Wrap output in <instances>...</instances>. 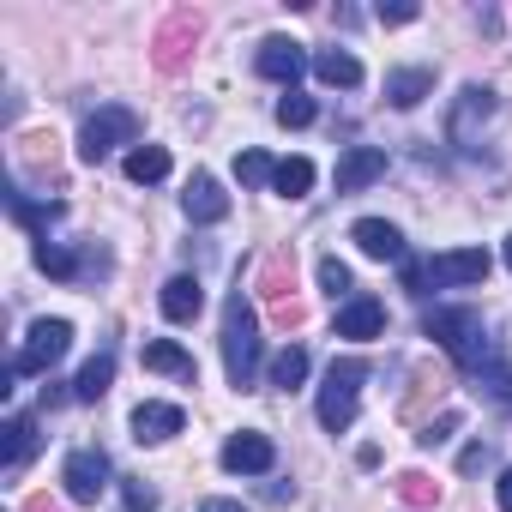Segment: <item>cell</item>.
I'll use <instances>...</instances> for the list:
<instances>
[{
	"instance_id": "e0dca14e",
	"label": "cell",
	"mask_w": 512,
	"mask_h": 512,
	"mask_svg": "<svg viewBox=\"0 0 512 512\" xmlns=\"http://www.w3.org/2000/svg\"><path fill=\"white\" fill-rule=\"evenodd\" d=\"M314 79L332 85V91H356V85H362V61H356L350 49H320V55H314Z\"/></svg>"
},
{
	"instance_id": "83f0119b",
	"label": "cell",
	"mask_w": 512,
	"mask_h": 512,
	"mask_svg": "<svg viewBox=\"0 0 512 512\" xmlns=\"http://www.w3.org/2000/svg\"><path fill=\"white\" fill-rule=\"evenodd\" d=\"M314 115H320V103H314V97L284 91V103H278V127H314Z\"/></svg>"
},
{
	"instance_id": "9a60e30c",
	"label": "cell",
	"mask_w": 512,
	"mask_h": 512,
	"mask_svg": "<svg viewBox=\"0 0 512 512\" xmlns=\"http://www.w3.org/2000/svg\"><path fill=\"white\" fill-rule=\"evenodd\" d=\"M181 211H187V223H223L229 217V193L211 175H193L187 193H181Z\"/></svg>"
},
{
	"instance_id": "ffe728a7",
	"label": "cell",
	"mask_w": 512,
	"mask_h": 512,
	"mask_svg": "<svg viewBox=\"0 0 512 512\" xmlns=\"http://www.w3.org/2000/svg\"><path fill=\"white\" fill-rule=\"evenodd\" d=\"M31 452H37V422H31V416H7V440H0V464H7V470H19Z\"/></svg>"
},
{
	"instance_id": "7a4b0ae2",
	"label": "cell",
	"mask_w": 512,
	"mask_h": 512,
	"mask_svg": "<svg viewBox=\"0 0 512 512\" xmlns=\"http://www.w3.org/2000/svg\"><path fill=\"white\" fill-rule=\"evenodd\" d=\"M488 272H494V260H488L482 247H452V253H434L428 266H410V272H404V284L422 296L428 284H452V290H464V284H482Z\"/></svg>"
},
{
	"instance_id": "4dcf8cb0",
	"label": "cell",
	"mask_w": 512,
	"mask_h": 512,
	"mask_svg": "<svg viewBox=\"0 0 512 512\" xmlns=\"http://www.w3.org/2000/svg\"><path fill=\"white\" fill-rule=\"evenodd\" d=\"M488 109H494V97H488L482 85H470V91H464V115L452 121V133L464 139V133H470V115H482V121H488Z\"/></svg>"
},
{
	"instance_id": "8d00e7d4",
	"label": "cell",
	"mask_w": 512,
	"mask_h": 512,
	"mask_svg": "<svg viewBox=\"0 0 512 512\" xmlns=\"http://www.w3.org/2000/svg\"><path fill=\"white\" fill-rule=\"evenodd\" d=\"M506 266H512V235H506Z\"/></svg>"
},
{
	"instance_id": "5b68a950",
	"label": "cell",
	"mask_w": 512,
	"mask_h": 512,
	"mask_svg": "<svg viewBox=\"0 0 512 512\" xmlns=\"http://www.w3.org/2000/svg\"><path fill=\"white\" fill-rule=\"evenodd\" d=\"M199 13H169L163 25H157V37H151V61H157V73H181L187 61H193V49H199Z\"/></svg>"
},
{
	"instance_id": "4fadbf2b",
	"label": "cell",
	"mask_w": 512,
	"mask_h": 512,
	"mask_svg": "<svg viewBox=\"0 0 512 512\" xmlns=\"http://www.w3.org/2000/svg\"><path fill=\"white\" fill-rule=\"evenodd\" d=\"M181 404H163V398H145L139 410H133V440L139 446H157V440H169V434H181Z\"/></svg>"
},
{
	"instance_id": "484cf974",
	"label": "cell",
	"mask_w": 512,
	"mask_h": 512,
	"mask_svg": "<svg viewBox=\"0 0 512 512\" xmlns=\"http://www.w3.org/2000/svg\"><path fill=\"white\" fill-rule=\"evenodd\" d=\"M392 488H398V500H404V506H434V500H440V482H434L428 470H404Z\"/></svg>"
},
{
	"instance_id": "5bb4252c",
	"label": "cell",
	"mask_w": 512,
	"mask_h": 512,
	"mask_svg": "<svg viewBox=\"0 0 512 512\" xmlns=\"http://www.w3.org/2000/svg\"><path fill=\"white\" fill-rule=\"evenodd\" d=\"M350 241L368 253V260H404V235H398V223H386V217H356Z\"/></svg>"
},
{
	"instance_id": "f546056e",
	"label": "cell",
	"mask_w": 512,
	"mask_h": 512,
	"mask_svg": "<svg viewBox=\"0 0 512 512\" xmlns=\"http://www.w3.org/2000/svg\"><path fill=\"white\" fill-rule=\"evenodd\" d=\"M37 266H43L49 278H79V260H73L67 247H55V241H43V247H37Z\"/></svg>"
},
{
	"instance_id": "8992f818",
	"label": "cell",
	"mask_w": 512,
	"mask_h": 512,
	"mask_svg": "<svg viewBox=\"0 0 512 512\" xmlns=\"http://www.w3.org/2000/svg\"><path fill=\"white\" fill-rule=\"evenodd\" d=\"M109 458L97 452V446H79V452H67V464H61V482H67V500L73 506H97L103 494H109Z\"/></svg>"
},
{
	"instance_id": "7c38bea8",
	"label": "cell",
	"mask_w": 512,
	"mask_h": 512,
	"mask_svg": "<svg viewBox=\"0 0 512 512\" xmlns=\"http://www.w3.org/2000/svg\"><path fill=\"white\" fill-rule=\"evenodd\" d=\"M386 175V151L380 145H350L344 157H338V193H362L368 181H380Z\"/></svg>"
},
{
	"instance_id": "277c9868",
	"label": "cell",
	"mask_w": 512,
	"mask_h": 512,
	"mask_svg": "<svg viewBox=\"0 0 512 512\" xmlns=\"http://www.w3.org/2000/svg\"><path fill=\"white\" fill-rule=\"evenodd\" d=\"M121 145H139V115L121 109V103H109V109H97V115L85 121V133H79V157H85V163H103V157L121 151Z\"/></svg>"
},
{
	"instance_id": "d6a6232c",
	"label": "cell",
	"mask_w": 512,
	"mask_h": 512,
	"mask_svg": "<svg viewBox=\"0 0 512 512\" xmlns=\"http://www.w3.org/2000/svg\"><path fill=\"white\" fill-rule=\"evenodd\" d=\"M452 428H458V410H446L440 422H428V428H422L416 440H422V446H446V440H452Z\"/></svg>"
},
{
	"instance_id": "44dd1931",
	"label": "cell",
	"mask_w": 512,
	"mask_h": 512,
	"mask_svg": "<svg viewBox=\"0 0 512 512\" xmlns=\"http://www.w3.org/2000/svg\"><path fill=\"white\" fill-rule=\"evenodd\" d=\"M109 380H115V356L103 350V356H91V362L79 368V380H73V398H79V404H97V398L109 392Z\"/></svg>"
},
{
	"instance_id": "d4e9b609",
	"label": "cell",
	"mask_w": 512,
	"mask_h": 512,
	"mask_svg": "<svg viewBox=\"0 0 512 512\" xmlns=\"http://www.w3.org/2000/svg\"><path fill=\"white\" fill-rule=\"evenodd\" d=\"M302 380H308V350H302V344H284V350L272 356V386H278V392H296Z\"/></svg>"
},
{
	"instance_id": "ac0fdd59",
	"label": "cell",
	"mask_w": 512,
	"mask_h": 512,
	"mask_svg": "<svg viewBox=\"0 0 512 512\" xmlns=\"http://www.w3.org/2000/svg\"><path fill=\"white\" fill-rule=\"evenodd\" d=\"M199 308H205V290H199V278H193V272H181V278H169V284H163V314H169L175 326L199 320Z\"/></svg>"
},
{
	"instance_id": "9c48e42d",
	"label": "cell",
	"mask_w": 512,
	"mask_h": 512,
	"mask_svg": "<svg viewBox=\"0 0 512 512\" xmlns=\"http://www.w3.org/2000/svg\"><path fill=\"white\" fill-rule=\"evenodd\" d=\"M272 464H278V446L266 434L247 428V434H229L223 440V470H235V476H266Z\"/></svg>"
},
{
	"instance_id": "4316f807",
	"label": "cell",
	"mask_w": 512,
	"mask_h": 512,
	"mask_svg": "<svg viewBox=\"0 0 512 512\" xmlns=\"http://www.w3.org/2000/svg\"><path fill=\"white\" fill-rule=\"evenodd\" d=\"M235 175H241V187H272L278 163H272L266 151H241V157H235Z\"/></svg>"
},
{
	"instance_id": "2e32d148",
	"label": "cell",
	"mask_w": 512,
	"mask_h": 512,
	"mask_svg": "<svg viewBox=\"0 0 512 512\" xmlns=\"http://www.w3.org/2000/svg\"><path fill=\"white\" fill-rule=\"evenodd\" d=\"M139 362H145L151 374H169V380H187V386L199 380V368H193V356H187V350H181L175 338H151V344L139 350Z\"/></svg>"
},
{
	"instance_id": "ba28073f",
	"label": "cell",
	"mask_w": 512,
	"mask_h": 512,
	"mask_svg": "<svg viewBox=\"0 0 512 512\" xmlns=\"http://www.w3.org/2000/svg\"><path fill=\"white\" fill-rule=\"evenodd\" d=\"M67 350H73V326H67V320H37V326L25 332V350L13 356V374H43V368H55Z\"/></svg>"
},
{
	"instance_id": "3957f363",
	"label": "cell",
	"mask_w": 512,
	"mask_h": 512,
	"mask_svg": "<svg viewBox=\"0 0 512 512\" xmlns=\"http://www.w3.org/2000/svg\"><path fill=\"white\" fill-rule=\"evenodd\" d=\"M362 380H368V362H356V356H344V362L326 368V386H320V422H326L332 434H344V428L356 422Z\"/></svg>"
},
{
	"instance_id": "6da1fadb",
	"label": "cell",
	"mask_w": 512,
	"mask_h": 512,
	"mask_svg": "<svg viewBox=\"0 0 512 512\" xmlns=\"http://www.w3.org/2000/svg\"><path fill=\"white\" fill-rule=\"evenodd\" d=\"M223 374L235 392H253V380H260V320L241 290L223 302Z\"/></svg>"
},
{
	"instance_id": "52a82bcc",
	"label": "cell",
	"mask_w": 512,
	"mask_h": 512,
	"mask_svg": "<svg viewBox=\"0 0 512 512\" xmlns=\"http://www.w3.org/2000/svg\"><path fill=\"white\" fill-rule=\"evenodd\" d=\"M428 338H440V350H452L458 362H482V320L470 308H434Z\"/></svg>"
},
{
	"instance_id": "30bf717a",
	"label": "cell",
	"mask_w": 512,
	"mask_h": 512,
	"mask_svg": "<svg viewBox=\"0 0 512 512\" xmlns=\"http://www.w3.org/2000/svg\"><path fill=\"white\" fill-rule=\"evenodd\" d=\"M253 67H260V79H278V85L296 91V79L308 73V55H302V43H290V37H266L260 55H253Z\"/></svg>"
},
{
	"instance_id": "f1b7e54d",
	"label": "cell",
	"mask_w": 512,
	"mask_h": 512,
	"mask_svg": "<svg viewBox=\"0 0 512 512\" xmlns=\"http://www.w3.org/2000/svg\"><path fill=\"white\" fill-rule=\"evenodd\" d=\"M320 290H326V296H344V302L356 296V278H350V266H344V260H332V253L320 260Z\"/></svg>"
},
{
	"instance_id": "603a6c76",
	"label": "cell",
	"mask_w": 512,
	"mask_h": 512,
	"mask_svg": "<svg viewBox=\"0 0 512 512\" xmlns=\"http://www.w3.org/2000/svg\"><path fill=\"white\" fill-rule=\"evenodd\" d=\"M163 175H169V151H163V145H133V151H127V181L151 187V181H163Z\"/></svg>"
},
{
	"instance_id": "cb8c5ba5",
	"label": "cell",
	"mask_w": 512,
	"mask_h": 512,
	"mask_svg": "<svg viewBox=\"0 0 512 512\" xmlns=\"http://www.w3.org/2000/svg\"><path fill=\"white\" fill-rule=\"evenodd\" d=\"M272 193H284V199H308V193H314V163H308V157H284L278 175H272Z\"/></svg>"
},
{
	"instance_id": "d6986e66",
	"label": "cell",
	"mask_w": 512,
	"mask_h": 512,
	"mask_svg": "<svg viewBox=\"0 0 512 512\" xmlns=\"http://www.w3.org/2000/svg\"><path fill=\"white\" fill-rule=\"evenodd\" d=\"M386 97H392V109H416L422 97H434V73L428 67H398L386 79Z\"/></svg>"
},
{
	"instance_id": "8fae6325",
	"label": "cell",
	"mask_w": 512,
	"mask_h": 512,
	"mask_svg": "<svg viewBox=\"0 0 512 512\" xmlns=\"http://www.w3.org/2000/svg\"><path fill=\"white\" fill-rule=\"evenodd\" d=\"M386 332V302H374V296H350L344 308H338V338H350V344H374Z\"/></svg>"
},
{
	"instance_id": "1f68e13d",
	"label": "cell",
	"mask_w": 512,
	"mask_h": 512,
	"mask_svg": "<svg viewBox=\"0 0 512 512\" xmlns=\"http://www.w3.org/2000/svg\"><path fill=\"white\" fill-rule=\"evenodd\" d=\"M121 494H127V512H157V488H145L139 476H127V488H121Z\"/></svg>"
},
{
	"instance_id": "836d02e7",
	"label": "cell",
	"mask_w": 512,
	"mask_h": 512,
	"mask_svg": "<svg viewBox=\"0 0 512 512\" xmlns=\"http://www.w3.org/2000/svg\"><path fill=\"white\" fill-rule=\"evenodd\" d=\"M416 13H422L416 0H392V7H386V0H380V13H374V19H380V25H410Z\"/></svg>"
},
{
	"instance_id": "e575fe53",
	"label": "cell",
	"mask_w": 512,
	"mask_h": 512,
	"mask_svg": "<svg viewBox=\"0 0 512 512\" xmlns=\"http://www.w3.org/2000/svg\"><path fill=\"white\" fill-rule=\"evenodd\" d=\"M494 500H500V512H512V464L500 470V482H494Z\"/></svg>"
},
{
	"instance_id": "7402d4cb",
	"label": "cell",
	"mask_w": 512,
	"mask_h": 512,
	"mask_svg": "<svg viewBox=\"0 0 512 512\" xmlns=\"http://www.w3.org/2000/svg\"><path fill=\"white\" fill-rule=\"evenodd\" d=\"M290 290H296V266H290V253H272V260L260 266V296L266 302H290Z\"/></svg>"
},
{
	"instance_id": "d590c367",
	"label": "cell",
	"mask_w": 512,
	"mask_h": 512,
	"mask_svg": "<svg viewBox=\"0 0 512 512\" xmlns=\"http://www.w3.org/2000/svg\"><path fill=\"white\" fill-rule=\"evenodd\" d=\"M199 512H247V506H241V500H223V494H211V500H205Z\"/></svg>"
}]
</instances>
